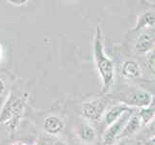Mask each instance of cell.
Returning <instances> with one entry per match:
<instances>
[{
	"mask_svg": "<svg viewBox=\"0 0 155 145\" xmlns=\"http://www.w3.org/2000/svg\"><path fill=\"white\" fill-rule=\"evenodd\" d=\"M137 110L134 112V113H132L130 118L126 122V124H125V126L124 128V130H122L120 136H119V140H117V141L121 140V139L130 138L131 136H135L137 133L140 132L141 129L143 127L141 118H140V116H139L138 113H137Z\"/></svg>",
	"mask_w": 155,
	"mask_h": 145,
	"instance_id": "7",
	"label": "cell"
},
{
	"mask_svg": "<svg viewBox=\"0 0 155 145\" xmlns=\"http://www.w3.org/2000/svg\"><path fill=\"white\" fill-rule=\"evenodd\" d=\"M107 106H108L107 100L99 98L83 103L81 105V112L87 120L97 123L100 121L104 115L105 111L107 110Z\"/></svg>",
	"mask_w": 155,
	"mask_h": 145,
	"instance_id": "5",
	"label": "cell"
},
{
	"mask_svg": "<svg viewBox=\"0 0 155 145\" xmlns=\"http://www.w3.org/2000/svg\"><path fill=\"white\" fill-rule=\"evenodd\" d=\"M137 113L140 116L143 125H147L149 122L154 120V102L149 106L145 107V109H138Z\"/></svg>",
	"mask_w": 155,
	"mask_h": 145,
	"instance_id": "13",
	"label": "cell"
},
{
	"mask_svg": "<svg viewBox=\"0 0 155 145\" xmlns=\"http://www.w3.org/2000/svg\"><path fill=\"white\" fill-rule=\"evenodd\" d=\"M93 52L95 66L102 80V92L108 93L114 83L115 65L111 58L105 54L103 45V34L100 25L95 29V34L93 44Z\"/></svg>",
	"mask_w": 155,
	"mask_h": 145,
	"instance_id": "1",
	"label": "cell"
},
{
	"mask_svg": "<svg viewBox=\"0 0 155 145\" xmlns=\"http://www.w3.org/2000/svg\"><path fill=\"white\" fill-rule=\"evenodd\" d=\"M77 137L85 144H91L97 139V131L95 129L87 122H81L76 126Z\"/></svg>",
	"mask_w": 155,
	"mask_h": 145,
	"instance_id": "9",
	"label": "cell"
},
{
	"mask_svg": "<svg viewBox=\"0 0 155 145\" xmlns=\"http://www.w3.org/2000/svg\"><path fill=\"white\" fill-rule=\"evenodd\" d=\"M131 109V107H128L122 104H119V105H115L113 106H111L110 109H108L105 113L103 115V121L106 127L110 126L112 123H114L115 121H117L119 118L124 113L125 111Z\"/></svg>",
	"mask_w": 155,
	"mask_h": 145,
	"instance_id": "10",
	"label": "cell"
},
{
	"mask_svg": "<svg viewBox=\"0 0 155 145\" xmlns=\"http://www.w3.org/2000/svg\"><path fill=\"white\" fill-rule=\"evenodd\" d=\"M155 24V17L154 13H145L140 15L137 18V22L134 27V30L137 32H140L142 30L146 29H152L154 28Z\"/></svg>",
	"mask_w": 155,
	"mask_h": 145,
	"instance_id": "12",
	"label": "cell"
},
{
	"mask_svg": "<svg viewBox=\"0 0 155 145\" xmlns=\"http://www.w3.org/2000/svg\"><path fill=\"white\" fill-rule=\"evenodd\" d=\"M114 145H129V144H127L126 142H124V140H122V141H120V142H116Z\"/></svg>",
	"mask_w": 155,
	"mask_h": 145,
	"instance_id": "18",
	"label": "cell"
},
{
	"mask_svg": "<svg viewBox=\"0 0 155 145\" xmlns=\"http://www.w3.org/2000/svg\"><path fill=\"white\" fill-rule=\"evenodd\" d=\"M4 92H5V83L3 80L0 78V97L3 95Z\"/></svg>",
	"mask_w": 155,
	"mask_h": 145,
	"instance_id": "15",
	"label": "cell"
},
{
	"mask_svg": "<svg viewBox=\"0 0 155 145\" xmlns=\"http://www.w3.org/2000/svg\"><path fill=\"white\" fill-rule=\"evenodd\" d=\"M119 100L120 104L131 109H145L153 103L154 97L146 90L134 88L120 94Z\"/></svg>",
	"mask_w": 155,
	"mask_h": 145,
	"instance_id": "3",
	"label": "cell"
},
{
	"mask_svg": "<svg viewBox=\"0 0 155 145\" xmlns=\"http://www.w3.org/2000/svg\"><path fill=\"white\" fill-rule=\"evenodd\" d=\"M137 109H131L125 111L117 121L112 123L110 126L106 127V130L102 135L103 145H114L116 142H117L119 136H120L122 130H124L126 122L130 118L132 113H134Z\"/></svg>",
	"mask_w": 155,
	"mask_h": 145,
	"instance_id": "4",
	"label": "cell"
},
{
	"mask_svg": "<svg viewBox=\"0 0 155 145\" xmlns=\"http://www.w3.org/2000/svg\"><path fill=\"white\" fill-rule=\"evenodd\" d=\"M143 145H154V136H150L149 137V139L147 141V142H145Z\"/></svg>",
	"mask_w": 155,
	"mask_h": 145,
	"instance_id": "16",
	"label": "cell"
},
{
	"mask_svg": "<svg viewBox=\"0 0 155 145\" xmlns=\"http://www.w3.org/2000/svg\"><path fill=\"white\" fill-rule=\"evenodd\" d=\"M25 107L24 98L10 95L0 111V124L5 125L10 132H15L18 127Z\"/></svg>",
	"mask_w": 155,
	"mask_h": 145,
	"instance_id": "2",
	"label": "cell"
},
{
	"mask_svg": "<svg viewBox=\"0 0 155 145\" xmlns=\"http://www.w3.org/2000/svg\"><path fill=\"white\" fill-rule=\"evenodd\" d=\"M35 145H41V143H37V144H35Z\"/></svg>",
	"mask_w": 155,
	"mask_h": 145,
	"instance_id": "20",
	"label": "cell"
},
{
	"mask_svg": "<svg viewBox=\"0 0 155 145\" xmlns=\"http://www.w3.org/2000/svg\"><path fill=\"white\" fill-rule=\"evenodd\" d=\"M121 74L124 78L128 79H134L140 78L142 76L141 66L135 60H127L122 64Z\"/></svg>",
	"mask_w": 155,
	"mask_h": 145,
	"instance_id": "11",
	"label": "cell"
},
{
	"mask_svg": "<svg viewBox=\"0 0 155 145\" xmlns=\"http://www.w3.org/2000/svg\"><path fill=\"white\" fill-rule=\"evenodd\" d=\"M13 145H27V144H25V143H22V142H17V143H15Z\"/></svg>",
	"mask_w": 155,
	"mask_h": 145,
	"instance_id": "19",
	"label": "cell"
},
{
	"mask_svg": "<svg viewBox=\"0 0 155 145\" xmlns=\"http://www.w3.org/2000/svg\"><path fill=\"white\" fill-rule=\"evenodd\" d=\"M8 2L14 5V6H21V5L27 4L29 1L28 0H9Z\"/></svg>",
	"mask_w": 155,
	"mask_h": 145,
	"instance_id": "14",
	"label": "cell"
},
{
	"mask_svg": "<svg viewBox=\"0 0 155 145\" xmlns=\"http://www.w3.org/2000/svg\"><path fill=\"white\" fill-rule=\"evenodd\" d=\"M52 145H67L65 142H63V141H60V140H58V141H55L54 143H53Z\"/></svg>",
	"mask_w": 155,
	"mask_h": 145,
	"instance_id": "17",
	"label": "cell"
},
{
	"mask_svg": "<svg viewBox=\"0 0 155 145\" xmlns=\"http://www.w3.org/2000/svg\"><path fill=\"white\" fill-rule=\"evenodd\" d=\"M42 128L47 135L58 136L65 129V123L60 117L56 115H48L44 119Z\"/></svg>",
	"mask_w": 155,
	"mask_h": 145,
	"instance_id": "8",
	"label": "cell"
},
{
	"mask_svg": "<svg viewBox=\"0 0 155 145\" xmlns=\"http://www.w3.org/2000/svg\"><path fill=\"white\" fill-rule=\"evenodd\" d=\"M155 35L154 28L146 29L139 32L136 41L134 43V52L138 55L148 54L154 50Z\"/></svg>",
	"mask_w": 155,
	"mask_h": 145,
	"instance_id": "6",
	"label": "cell"
}]
</instances>
